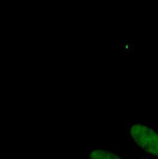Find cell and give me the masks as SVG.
<instances>
[{
	"instance_id": "obj_2",
	"label": "cell",
	"mask_w": 158,
	"mask_h": 159,
	"mask_svg": "<svg viewBox=\"0 0 158 159\" xmlns=\"http://www.w3.org/2000/svg\"><path fill=\"white\" fill-rule=\"evenodd\" d=\"M88 159H128L124 155L119 154L111 149L90 148L87 150Z\"/></svg>"
},
{
	"instance_id": "obj_1",
	"label": "cell",
	"mask_w": 158,
	"mask_h": 159,
	"mask_svg": "<svg viewBox=\"0 0 158 159\" xmlns=\"http://www.w3.org/2000/svg\"><path fill=\"white\" fill-rule=\"evenodd\" d=\"M126 135L136 148L158 158V128L149 122L131 120L127 123Z\"/></svg>"
}]
</instances>
